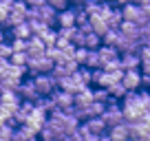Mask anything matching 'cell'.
<instances>
[{
  "instance_id": "12",
  "label": "cell",
  "mask_w": 150,
  "mask_h": 141,
  "mask_svg": "<svg viewBox=\"0 0 150 141\" xmlns=\"http://www.w3.org/2000/svg\"><path fill=\"white\" fill-rule=\"evenodd\" d=\"M119 64H122L124 70H139L141 57H139V53H122L119 55Z\"/></svg>"
},
{
  "instance_id": "33",
  "label": "cell",
  "mask_w": 150,
  "mask_h": 141,
  "mask_svg": "<svg viewBox=\"0 0 150 141\" xmlns=\"http://www.w3.org/2000/svg\"><path fill=\"white\" fill-rule=\"evenodd\" d=\"M69 2H73V5H84L86 0H69Z\"/></svg>"
},
{
  "instance_id": "21",
  "label": "cell",
  "mask_w": 150,
  "mask_h": 141,
  "mask_svg": "<svg viewBox=\"0 0 150 141\" xmlns=\"http://www.w3.org/2000/svg\"><path fill=\"white\" fill-rule=\"evenodd\" d=\"M88 51H91V49H84V47L75 49V55H73V60L77 62V66H84V64H86V57H88Z\"/></svg>"
},
{
  "instance_id": "22",
  "label": "cell",
  "mask_w": 150,
  "mask_h": 141,
  "mask_svg": "<svg viewBox=\"0 0 150 141\" xmlns=\"http://www.w3.org/2000/svg\"><path fill=\"white\" fill-rule=\"evenodd\" d=\"M11 2H13V0H0V24L5 22V20H7V16H9Z\"/></svg>"
},
{
  "instance_id": "30",
  "label": "cell",
  "mask_w": 150,
  "mask_h": 141,
  "mask_svg": "<svg viewBox=\"0 0 150 141\" xmlns=\"http://www.w3.org/2000/svg\"><path fill=\"white\" fill-rule=\"evenodd\" d=\"M22 2H24L27 7H42L47 0H22Z\"/></svg>"
},
{
  "instance_id": "3",
  "label": "cell",
  "mask_w": 150,
  "mask_h": 141,
  "mask_svg": "<svg viewBox=\"0 0 150 141\" xmlns=\"http://www.w3.org/2000/svg\"><path fill=\"white\" fill-rule=\"evenodd\" d=\"M99 117H102V121L106 123V128H112V126H117V123H124L122 106H117L115 99H112L110 104H106V108H104V113L99 115Z\"/></svg>"
},
{
  "instance_id": "27",
  "label": "cell",
  "mask_w": 150,
  "mask_h": 141,
  "mask_svg": "<svg viewBox=\"0 0 150 141\" xmlns=\"http://www.w3.org/2000/svg\"><path fill=\"white\" fill-rule=\"evenodd\" d=\"M49 5L53 7L55 11H64V9H69V0H47Z\"/></svg>"
},
{
  "instance_id": "26",
  "label": "cell",
  "mask_w": 150,
  "mask_h": 141,
  "mask_svg": "<svg viewBox=\"0 0 150 141\" xmlns=\"http://www.w3.org/2000/svg\"><path fill=\"white\" fill-rule=\"evenodd\" d=\"M11 44H7L5 40H2V42H0V60H9L11 57Z\"/></svg>"
},
{
  "instance_id": "5",
  "label": "cell",
  "mask_w": 150,
  "mask_h": 141,
  "mask_svg": "<svg viewBox=\"0 0 150 141\" xmlns=\"http://www.w3.org/2000/svg\"><path fill=\"white\" fill-rule=\"evenodd\" d=\"M49 99L53 104V110H69L73 106V95L66 93V90H55V93L49 95Z\"/></svg>"
},
{
  "instance_id": "25",
  "label": "cell",
  "mask_w": 150,
  "mask_h": 141,
  "mask_svg": "<svg viewBox=\"0 0 150 141\" xmlns=\"http://www.w3.org/2000/svg\"><path fill=\"white\" fill-rule=\"evenodd\" d=\"M11 51H13V53H27V40L13 38V42H11Z\"/></svg>"
},
{
  "instance_id": "19",
  "label": "cell",
  "mask_w": 150,
  "mask_h": 141,
  "mask_svg": "<svg viewBox=\"0 0 150 141\" xmlns=\"http://www.w3.org/2000/svg\"><path fill=\"white\" fill-rule=\"evenodd\" d=\"M119 35H122V33H119V29H108V31L102 35V42L106 44V47H115V44H117V40H119Z\"/></svg>"
},
{
  "instance_id": "35",
  "label": "cell",
  "mask_w": 150,
  "mask_h": 141,
  "mask_svg": "<svg viewBox=\"0 0 150 141\" xmlns=\"http://www.w3.org/2000/svg\"><path fill=\"white\" fill-rule=\"evenodd\" d=\"M144 84H146V86L150 88V77H144Z\"/></svg>"
},
{
  "instance_id": "14",
  "label": "cell",
  "mask_w": 150,
  "mask_h": 141,
  "mask_svg": "<svg viewBox=\"0 0 150 141\" xmlns=\"http://www.w3.org/2000/svg\"><path fill=\"white\" fill-rule=\"evenodd\" d=\"M57 27L60 29H73L75 27V9L57 11Z\"/></svg>"
},
{
  "instance_id": "34",
  "label": "cell",
  "mask_w": 150,
  "mask_h": 141,
  "mask_svg": "<svg viewBox=\"0 0 150 141\" xmlns=\"http://www.w3.org/2000/svg\"><path fill=\"white\" fill-rule=\"evenodd\" d=\"M2 38H5V29H2V24H0V42H2Z\"/></svg>"
},
{
  "instance_id": "36",
  "label": "cell",
  "mask_w": 150,
  "mask_h": 141,
  "mask_svg": "<svg viewBox=\"0 0 150 141\" xmlns=\"http://www.w3.org/2000/svg\"><path fill=\"white\" fill-rule=\"evenodd\" d=\"M99 141H110V139H108V137H99Z\"/></svg>"
},
{
  "instance_id": "13",
  "label": "cell",
  "mask_w": 150,
  "mask_h": 141,
  "mask_svg": "<svg viewBox=\"0 0 150 141\" xmlns=\"http://www.w3.org/2000/svg\"><path fill=\"white\" fill-rule=\"evenodd\" d=\"M91 104H93V90H91V86H86L84 90L73 95V106H77V108H84V106H91Z\"/></svg>"
},
{
  "instance_id": "15",
  "label": "cell",
  "mask_w": 150,
  "mask_h": 141,
  "mask_svg": "<svg viewBox=\"0 0 150 141\" xmlns=\"http://www.w3.org/2000/svg\"><path fill=\"white\" fill-rule=\"evenodd\" d=\"M86 128H88L91 132H95L97 137H104V132L108 130L106 128V123L102 121V117H91V119H86V123H84Z\"/></svg>"
},
{
  "instance_id": "4",
  "label": "cell",
  "mask_w": 150,
  "mask_h": 141,
  "mask_svg": "<svg viewBox=\"0 0 150 141\" xmlns=\"http://www.w3.org/2000/svg\"><path fill=\"white\" fill-rule=\"evenodd\" d=\"M53 62L47 55L38 57H27V70H31V75H42V73H51Z\"/></svg>"
},
{
  "instance_id": "6",
  "label": "cell",
  "mask_w": 150,
  "mask_h": 141,
  "mask_svg": "<svg viewBox=\"0 0 150 141\" xmlns=\"http://www.w3.org/2000/svg\"><path fill=\"white\" fill-rule=\"evenodd\" d=\"M97 51V62H99V68H106L110 62H115V60H119V51L115 47H99V49H95Z\"/></svg>"
},
{
  "instance_id": "8",
  "label": "cell",
  "mask_w": 150,
  "mask_h": 141,
  "mask_svg": "<svg viewBox=\"0 0 150 141\" xmlns=\"http://www.w3.org/2000/svg\"><path fill=\"white\" fill-rule=\"evenodd\" d=\"M122 84L126 86V90L141 88V84H144V75H141V70H124Z\"/></svg>"
},
{
  "instance_id": "29",
  "label": "cell",
  "mask_w": 150,
  "mask_h": 141,
  "mask_svg": "<svg viewBox=\"0 0 150 141\" xmlns=\"http://www.w3.org/2000/svg\"><path fill=\"white\" fill-rule=\"evenodd\" d=\"M139 68L144 70V73H141L144 77H150V60H141V66H139Z\"/></svg>"
},
{
  "instance_id": "1",
  "label": "cell",
  "mask_w": 150,
  "mask_h": 141,
  "mask_svg": "<svg viewBox=\"0 0 150 141\" xmlns=\"http://www.w3.org/2000/svg\"><path fill=\"white\" fill-rule=\"evenodd\" d=\"M27 13H29V7L24 5L22 0H13L11 2V9H9V16H7V20L2 22V27H9V29H13V27H18V24H22V22H27Z\"/></svg>"
},
{
  "instance_id": "10",
  "label": "cell",
  "mask_w": 150,
  "mask_h": 141,
  "mask_svg": "<svg viewBox=\"0 0 150 141\" xmlns=\"http://www.w3.org/2000/svg\"><path fill=\"white\" fill-rule=\"evenodd\" d=\"M108 139L110 141H130V128L128 123H117V126L108 128Z\"/></svg>"
},
{
  "instance_id": "11",
  "label": "cell",
  "mask_w": 150,
  "mask_h": 141,
  "mask_svg": "<svg viewBox=\"0 0 150 141\" xmlns=\"http://www.w3.org/2000/svg\"><path fill=\"white\" fill-rule=\"evenodd\" d=\"M47 51V44L42 40L38 38V35H31L27 40V57H38V55H44Z\"/></svg>"
},
{
  "instance_id": "31",
  "label": "cell",
  "mask_w": 150,
  "mask_h": 141,
  "mask_svg": "<svg viewBox=\"0 0 150 141\" xmlns=\"http://www.w3.org/2000/svg\"><path fill=\"white\" fill-rule=\"evenodd\" d=\"M141 33H144L146 38L150 40V20H148V22H146V24H141Z\"/></svg>"
},
{
  "instance_id": "7",
  "label": "cell",
  "mask_w": 150,
  "mask_h": 141,
  "mask_svg": "<svg viewBox=\"0 0 150 141\" xmlns=\"http://www.w3.org/2000/svg\"><path fill=\"white\" fill-rule=\"evenodd\" d=\"M16 93L20 95V99H24V102H38L40 99V95H38V90H35V86H33V82L31 80H22L18 84V88H16Z\"/></svg>"
},
{
  "instance_id": "2",
  "label": "cell",
  "mask_w": 150,
  "mask_h": 141,
  "mask_svg": "<svg viewBox=\"0 0 150 141\" xmlns=\"http://www.w3.org/2000/svg\"><path fill=\"white\" fill-rule=\"evenodd\" d=\"M31 82H33V86H35V90H38L40 97H47V95H51V93H55V90H57V82H55V77H53L51 73L33 75Z\"/></svg>"
},
{
  "instance_id": "23",
  "label": "cell",
  "mask_w": 150,
  "mask_h": 141,
  "mask_svg": "<svg viewBox=\"0 0 150 141\" xmlns=\"http://www.w3.org/2000/svg\"><path fill=\"white\" fill-rule=\"evenodd\" d=\"M77 130H80V135H82V141H99V137L95 135V132H91L86 126H80Z\"/></svg>"
},
{
  "instance_id": "17",
  "label": "cell",
  "mask_w": 150,
  "mask_h": 141,
  "mask_svg": "<svg viewBox=\"0 0 150 141\" xmlns=\"http://www.w3.org/2000/svg\"><path fill=\"white\" fill-rule=\"evenodd\" d=\"M106 90H108V95H110L112 99H124L128 93H130V90H126V86H124L122 82H115V84H110Z\"/></svg>"
},
{
  "instance_id": "18",
  "label": "cell",
  "mask_w": 150,
  "mask_h": 141,
  "mask_svg": "<svg viewBox=\"0 0 150 141\" xmlns=\"http://www.w3.org/2000/svg\"><path fill=\"white\" fill-rule=\"evenodd\" d=\"M11 35L18 38V40H29V38H31V29H29L27 22H22V24H18V27L11 29Z\"/></svg>"
},
{
  "instance_id": "20",
  "label": "cell",
  "mask_w": 150,
  "mask_h": 141,
  "mask_svg": "<svg viewBox=\"0 0 150 141\" xmlns=\"http://www.w3.org/2000/svg\"><path fill=\"white\" fill-rule=\"evenodd\" d=\"M40 40H42L47 47H55V40H57V31L55 29H47V31L40 35Z\"/></svg>"
},
{
  "instance_id": "28",
  "label": "cell",
  "mask_w": 150,
  "mask_h": 141,
  "mask_svg": "<svg viewBox=\"0 0 150 141\" xmlns=\"http://www.w3.org/2000/svg\"><path fill=\"white\" fill-rule=\"evenodd\" d=\"M137 53H139V57H141V60H150V40H148V42H144V44H141V47H139V51H137Z\"/></svg>"
},
{
  "instance_id": "16",
  "label": "cell",
  "mask_w": 150,
  "mask_h": 141,
  "mask_svg": "<svg viewBox=\"0 0 150 141\" xmlns=\"http://www.w3.org/2000/svg\"><path fill=\"white\" fill-rule=\"evenodd\" d=\"M40 137H42V141H62V139H64V135H62V132H57L55 128H51L49 123H44V126H42Z\"/></svg>"
},
{
  "instance_id": "37",
  "label": "cell",
  "mask_w": 150,
  "mask_h": 141,
  "mask_svg": "<svg viewBox=\"0 0 150 141\" xmlns=\"http://www.w3.org/2000/svg\"><path fill=\"white\" fill-rule=\"evenodd\" d=\"M31 141H38V139H31Z\"/></svg>"
},
{
  "instance_id": "9",
  "label": "cell",
  "mask_w": 150,
  "mask_h": 141,
  "mask_svg": "<svg viewBox=\"0 0 150 141\" xmlns=\"http://www.w3.org/2000/svg\"><path fill=\"white\" fill-rule=\"evenodd\" d=\"M122 18H124V22H135V24H139V27L144 24L139 5H135V2H128V5L122 7Z\"/></svg>"
},
{
  "instance_id": "32",
  "label": "cell",
  "mask_w": 150,
  "mask_h": 141,
  "mask_svg": "<svg viewBox=\"0 0 150 141\" xmlns=\"http://www.w3.org/2000/svg\"><path fill=\"white\" fill-rule=\"evenodd\" d=\"M128 2H132V0H108V5H128Z\"/></svg>"
},
{
  "instance_id": "24",
  "label": "cell",
  "mask_w": 150,
  "mask_h": 141,
  "mask_svg": "<svg viewBox=\"0 0 150 141\" xmlns=\"http://www.w3.org/2000/svg\"><path fill=\"white\" fill-rule=\"evenodd\" d=\"M9 62L16 66H27V53H11Z\"/></svg>"
}]
</instances>
